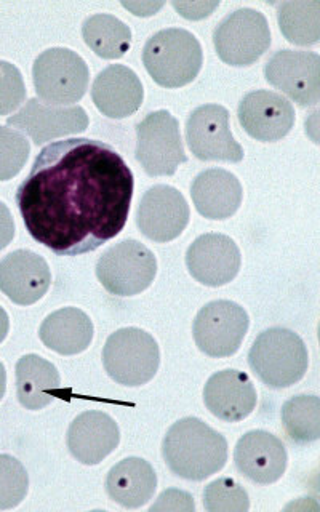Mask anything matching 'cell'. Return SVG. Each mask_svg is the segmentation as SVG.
<instances>
[{"instance_id":"obj_37","label":"cell","mask_w":320,"mask_h":512,"mask_svg":"<svg viewBox=\"0 0 320 512\" xmlns=\"http://www.w3.org/2000/svg\"><path fill=\"white\" fill-rule=\"evenodd\" d=\"M8 328H10V319L4 308H0V343L7 338Z\"/></svg>"},{"instance_id":"obj_6","label":"cell","mask_w":320,"mask_h":512,"mask_svg":"<svg viewBox=\"0 0 320 512\" xmlns=\"http://www.w3.org/2000/svg\"><path fill=\"white\" fill-rule=\"evenodd\" d=\"M32 79L40 101L52 106H74L88 90L87 63L69 48H48L34 61Z\"/></svg>"},{"instance_id":"obj_13","label":"cell","mask_w":320,"mask_h":512,"mask_svg":"<svg viewBox=\"0 0 320 512\" xmlns=\"http://www.w3.org/2000/svg\"><path fill=\"white\" fill-rule=\"evenodd\" d=\"M90 124L87 112L80 106H52L32 98L21 111L7 119V125L29 136L32 143L40 144L84 133Z\"/></svg>"},{"instance_id":"obj_19","label":"cell","mask_w":320,"mask_h":512,"mask_svg":"<svg viewBox=\"0 0 320 512\" xmlns=\"http://www.w3.org/2000/svg\"><path fill=\"white\" fill-rule=\"evenodd\" d=\"M92 98L98 111L109 119H125L141 108L143 84L136 72L122 64H111L96 76Z\"/></svg>"},{"instance_id":"obj_1","label":"cell","mask_w":320,"mask_h":512,"mask_svg":"<svg viewBox=\"0 0 320 512\" xmlns=\"http://www.w3.org/2000/svg\"><path fill=\"white\" fill-rule=\"evenodd\" d=\"M135 180L116 149L71 138L37 154L16 204L32 239L60 256L84 255L119 236Z\"/></svg>"},{"instance_id":"obj_28","label":"cell","mask_w":320,"mask_h":512,"mask_svg":"<svg viewBox=\"0 0 320 512\" xmlns=\"http://www.w3.org/2000/svg\"><path fill=\"white\" fill-rule=\"evenodd\" d=\"M282 423L296 444H311L320 437V400L316 396H296L282 407Z\"/></svg>"},{"instance_id":"obj_31","label":"cell","mask_w":320,"mask_h":512,"mask_svg":"<svg viewBox=\"0 0 320 512\" xmlns=\"http://www.w3.org/2000/svg\"><path fill=\"white\" fill-rule=\"evenodd\" d=\"M31 154V144L15 128L0 127V181L12 180L23 170Z\"/></svg>"},{"instance_id":"obj_16","label":"cell","mask_w":320,"mask_h":512,"mask_svg":"<svg viewBox=\"0 0 320 512\" xmlns=\"http://www.w3.org/2000/svg\"><path fill=\"white\" fill-rule=\"evenodd\" d=\"M237 117L245 132L263 143L282 140L295 125L292 103L269 90L247 93L240 100Z\"/></svg>"},{"instance_id":"obj_26","label":"cell","mask_w":320,"mask_h":512,"mask_svg":"<svg viewBox=\"0 0 320 512\" xmlns=\"http://www.w3.org/2000/svg\"><path fill=\"white\" fill-rule=\"evenodd\" d=\"M82 37L103 60H119L132 47V29L112 15H93L82 24Z\"/></svg>"},{"instance_id":"obj_36","label":"cell","mask_w":320,"mask_h":512,"mask_svg":"<svg viewBox=\"0 0 320 512\" xmlns=\"http://www.w3.org/2000/svg\"><path fill=\"white\" fill-rule=\"evenodd\" d=\"M136 16H152L164 7V2H122Z\"/></svg>"},{"instance_id":"obj_20","label":"cell","mask_w":320,"mask_h":512,"mask_svg":"<svg viewBox=\"0 0 320 512\" xmlns=\"http://www.w3.org/2000/svg\"><path fill=\"white\" fill-rule=\"evenodd\" d=\"M204 402L216 418L239 423L255 410L256 389L244 372L223 370L205 384Z\"/></svg>"},{"instance_id":"obj_7","label":"cell","mask_w":320,"mask_h":512,"mask_svg":"<svg viewBox=\"0 0 320 512\" xmlns=\"http://www.w3.org/2000/svg\"><path fill=\"white\" fill-rule=\"evenodd\" d=\"M154 253L138 240L112 245L96 263V276L111 295L135 296L151 287L156 279Z\"/></svg>"},{"instance_id":"obj_32","label":"cell","mask_w":320,"mask_h":512,"mask_svg":"<svg viewBox=\"0 0 320 512\" xmlns=\"http://www.w3.org/2000/svg\"><path fill=\"white\" fill-rule=\"evenodd\" d=\"M26 100V85L15 64L0 60V116H8Z\"/></svg>"},{"instance_id":"obj_30","label":"cell","mask_w":320,"mask_h":512,"mask_svg":"<svg viewBox=\"0 0 320 512\" xmlns=\"http://www.w3.org/2000/svg\"><path fill=\"white\" fill-rule=\"evenodd\" d=\"M29 490L28 471L10 455H0V509L16 508Z\"/></svg>"},{"instance_id":"obj_9","label":"cell","mask_w":320,"mask_h":512,"mask_svg":"<svg viewBox=\"0 0 320 512\" xmlns=\"http://www.w3.org/2000/svg\"><path fill=\"white\" fill-rule=\"evenodd\" d=\"M136 160L149 176H172L188 162L178 120L164 109L136 125Z\"/></svg>"},{"instance_id":"obj_27","label":"cell","mask_w":320,"mask_h":512,"mask_svg":"<svg viewBox=\"0 0 320 512\" xmlns=\"http://www.w3.org/2000/svg\"><path fill=\"white\" fill-rule=\"evenodd\" d=\"M277 21L290 44L309 47L320 39V4L317 0H292L277 5Z\"/></svg>"},{"instance_id":"obj_12","label":"cell","mask_w":320,"mask_h":512,"mask_svg":"<svg viewBox=\"0 0 320 512\" xmlns=\"http://www.w3.org/2000/svg\"><path fill=\"white\" fill-rule=\"evenodd\" d=\"M264 77L301 108L319 103L320 56L317 53L279 50L264 66Z\"/></svg>"},{"instance_id":"obj_4","label":"cell","mask_w":320,"mask_h":512,"mask_svg":"<svg viewBox=\"0 0 320 512\" xmlns=\"http://www.w3.org/2000/svg\"><path fill=\"white\" fill-rule=\"evenodd\" d=\"M143 63L152 80L165 88H180L199 76L204 55L199 40L186 29L159 31L146 42Z\"/></svg>"},{"instance_id":"obj_2","label":"cell","mask_w":320,"mask_h":512,"mask_svg":"<svg viewBox=\"0 0 320 512\" xmlns=\"http://www.w3.org/2000/svg\"><path fill=\"white\" fill-rule=\"evenodd\" d=\"M162 455L173 474L186 480H205L228 461V442L220 432L194 416L168 429Z\"/></svg>"},{"instance_id":"obj_25","label":"cell","mask_w":320,"mask_h":512,"mask_svg":"<svg viewBox=\"0 0 320 512\" xmlns=\"http://www.w3.org/2000/svg\"><path fill=\"white\" fill-rule=\"evenodd\" d=\"M61 388L58 368L36 356L28 354L16 364V389L18 400L26 410H42L52 404Z\"/></svg>"},{"instance_id":"obj_10","label":"cell","mask_w":320,"mask_h":512,"mask_svg":"<svg viewBox=\"0 0 320 512\" xmlns=\"http://www.w3.org/2000/svg\"><path fill=\"white\" fill-rule=\"evenodd\" d=\"M250 325V317L240 304L218 300L205 304L194 320L197 348L208 357H229L239 351Z\"/></svg>"},{"instance_id":"obj_29","label":"cell","mask_w":320,"mask_h":512,"mask_svg":"<svg viewBox=\"0 0 320 512\" xmlns=\"http://www.w3.org/2000/svg\"><path fill=\"white\" fill-rule=\"evenodd\" d=\"M204 506L208 512H247L250 498L239 482L231 477H221L205 487Z\"/></svg>"},{"instance_id":"obj_18","label":"cell","mask_w":320,"mask_h":512,"mask_svg":"<svg viewBox=\"0 0 320 512\" xmlns=\"http://www.w3.org/2000/svg\"><path fill=\"white\" fill-rule=\"evenodd\" d=\"M234 461L240 474L255 484H274L287 469L284 444L266 431H250L240 437L234 450Z\"/></svg>"},{"instance_id":"obj_23","label":"cell","mask_w":320,"mask_h":512,"mask_svg":"<svg viewBox=\"0 0 320 512\" xmlns=\"http://www.w3.org/2000/svg\"><path fill=\"white\" fill-rule=\"evenodd\" d=\"M93 322L84 311L63 308L52 312L40 325L39 336L48 349L61 356L80 354L93 340Z\"/></svg>"},{"instance_id":"obj_11","label":"cell","mask_w":320,"mask_h":512,"mask_svg":"<svg viewBox=\"0 0 320 512\" xmlns=\"http://www.w3.org/2000/svg\"><path fill=\"white\" fill-rule=\"evenodd\" d=\"M186 143L194 157L204 162L239 164L244 159V149L229 127L228 109L220 104H205L191 112L186 122Z\"/></svg>"},{"instance_id":"obj_15","label":"cell","mask_w":320,"mask_h":512,"mask_svg":"<svg viewBox=\"0 0 320 512\" xmlns=\"http://www.w3.org/2000/svg\"><path fill=\"white\" fill-rule=\"evenodd\" d=\"M242 256L236 242L224 234H204L186 252V266L197 282L207 287H223L236 279Z\"/></svg>"},{"instance_id":"obj_34","label":"cell","mask_w":320,"mask_h":512,"mask_svg":"<svg viewBox=\"0 0 320 512\" xmlns=\"http://www.w3.org/2000/svg\"><path fill=\"white\" fill-rule=\"evenodd\" d=\"M173 8H175L176 12L180 13L184 18H188V20H202L205 16L212 15L213 10H215L220 2H189V4H184V2H173Z\"/></svg>"},{"instance_id":"obj_14","label":"cell","mask_w":320,"mask_h":512,"mask_svg":"<svg viewBox=\"0 0 320 512\" xmlns=\"http://www.w3.org/2000/svg\"><path fill=\"white\" fill-rule=\"evenodd\" d=\"M189 205L178 189L157 184L144 192L136 224L148 239L165 244L181 236L189 224Z\"/></svg>"},{"instance_id":"obj_35","label":"cell","mask_w":320,"mask_h":512,"mask_svg":"<svg viewBox=\"0 0 320 512\" xmlns=\"http://www.w3.org/2000/svg\"><path fill=\"white\" fill-rule=\"evenodd\" d=\"M15 237V221L4 202H0V250L8 247Z\"/></svg>"},{"instance_id":"obj_3","label":"cell","mask_w":320,"mask_h":512,"mask_svg":"<svg viewBox=\"0 0 320 512\" xmlns=\"http://www.w3.org/2000/svg\"><path fill=\"white\" fill-rule=\"evenodd\" d=\"M248 364L268 388H290L308 372V348L292 330L269 328L253 343Z\"/></svg>"},{"instance_id":"obj_21","label":"cell","mask_w":320,"mask_h":512,"mask_svg":"<svg viewBox=\"0 0 320 512\" xmlns=\"http://www.w3.org/2000/svg\"><path fill=\"white\" fill-rule=\"evenodd\" d=\"M119 442V426L108 413L85 412L69 426V452L87 466L100 464L116 450Z\"/></svg>"},{"instance_id":"obj_8","label":"cell","mask_w":320,"mask_h":512,"mask_svg":"<svg viewBox=\"0 0 320 512\" xmlns=\"http://www.w3.org/2000/svg\"><path fill=\"white\" fill-rule=\"evenodd\" d=\"M213 44L223 63L234 68L252 66L271 45L268 20L258 10L240 8L216 26Z\"/></svg>"},{"instance_id":"obj_5","label":"cell","mask_w":320,"mask_h":512,"mask_svg":"<svg viewBox=\"0 0 320 512\" xmlns=\"http://www.w3.org/2000/svg\"><path fill=\"white\" fill-rule=\"evenodd\" d=\"M103 364L116 383L128 388L143 386L159 370V344L141 328H120L104 344Z\"/></svg>"},{"instance_id":"obj_24","label":"cell","mask_w":320,"mask_h":512,"mask_svg":"<svg viewBox=\"0 0 320 512\" xmlns=\"http://www.w3.org/2000/svg\"><path fill=\"white\" fill-rule=\"evenodd\" d=\"M157 488V476L143 458H125L109 471L106 490L111 500L124 508H141L151 500Z\"/></svg>"},{"instance_id":"obj_38","label":"cell","mask_w":320,"mask_h":512,"mask_svg":"<svg viewBox=\"0 0 320 512\" xmlns=\"http://www.w3.org/2000/svg\"><path fill=\"white\" fill-rule=\"evenodd\" d=\"M5 389H7V372L2 362H0V400L4 399Z\"/></svg>"},{"instance_id":"obj_33","label":"cell","mask_w":320,"mask_h":512,"mask_svg":"<svg viewBox=\"0 0 320 512\" xmlns=\"http://www.w3.org/2000/svg\"><path fill=\"white\" fill-rule=\"evenodd\" d=\"M196 509L194 498L189 493L181 492L176 488L165 490L162 495L157 498V503L152 504L151 511H172V512H191Z\"/></svg>"},{"instance_id":"obj_17","label":"cell","mask_w":320,"mask_h":512,"mask_svg":"<svg viewBox=\"0 0 320 512\" xmlns=\"http://www.w3.org/2000/svg\"><path fill=\"white\" fill-rule=\"evenodd\" d=\"M52 284L47 261L31 250H16L0 261V292L20 306L44 298Z\"/></svg>"},{"instance_id":"obj_22","label":"cell","mask_w":320,"mask_h":512,"mask_svg":"<svg viewBox=\"0 0 320 512\" xmlns=\"http://www.w3.org/2000/svg\"><path fill=\"white\" fill-rule=\"evenodd\" d=\"M192 202L208 220H228L242 204V184L234 173L210 168L196 176L191 184Z\"/></svg>"}]
</instances>
